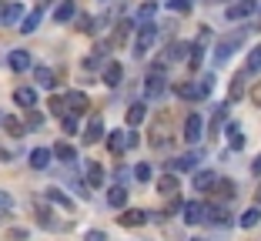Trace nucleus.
<instances>
[{
    "instance_id": "obj_46",
    "label": "nucleus",
    "mask_w": 261,
    "mask_h": 241,
    "mask_svg": "<svg viewBox=\"0 0 261 241\" xmlns=\"http://www.w3.org/2000/svg\"><path fill=\"white\" fill-rule=\"evenodd\" d=\"M84 241H108V234L100 231V228H91V231L84 234Z\"/></svg>"
},
{
    "instance_id": "obj_50",
    "label": "nucleus",
    "mask_w": 261,
    "mask_h": 241,
    "mask_svg": "<svg viewBox=\"0 0 261 241\" xmlns=\"http://www.w3.org/2000/svg\"><path fill=\"white\" fill-rule=\"evenodd\" d=\"M154 14V4H144V7H141V17H144V20H147V17H151Z\"/></svg>"
},
{
    "instance_id": "obj_34",
    "label": "nucleus",
    "mask_w": 261,
    "mask_h": 241,
    "mask_svg": "<svg viewBox=\"0 0 261 241\" xmlns=\"http://www.w3.org/2000/svg\"><path fill=\"white\" fill-rule=\"evenodd\" d=\"M34 77H37L40 87H54L57 84V77H54V70H50V67H37V70H34Z\"/></svg>"
},
{
    "instance_id": "obj_26",
    "label": "nucleus",
    "mask_w": 261,
    "mask_h": 241,
    "mask_svg": "<svg viewBox=\"0 0 261 241\" xmlns=\"http://www.w3.org/2000/svg\"><path fill=\"white\" fill-rule=\"evenodd\" d=\"M0 124H4V131L10 134V138H23V131H27V127H23V121H17V117H0Z\"/></svg>"
},
{
    "instance_id": "obj_15",
    "label": "nucleus",
    "mask_w": 261,
    "mask_h": 241,
    "mask_svg": "<svg viewBox=\"0 0 261 241\" xmlns=\"http://www.w3.org/2000/svg\"><path fill=\"white\" fill-rule=\"evenodd\" d=\"M211 191L218 195V201H231V198L238 195V184H234V181H221V178H215ZM211 191H207V195H211Z\"/></svg>"
},
{
    "instance_id": "obj_24",
    "label": "nucleus",
    "mask_w": 261,
    "mask_h": 241,
    "mask_svg": "<svg viewBox=\"0 0 261 241\" xmlns=\"http://www.w3.org/2000/svg\"><path fill=\"white\" fill-rule=\"evenodd\" d=\"M50 157H54L50 148H34L31 151V168H34V171H44L47 164H50Z\"/></svg>"
},
{
    "instance_id": "obj_35",
    "label": "nucleus",
    "mask_w": 261,
    "mask_h": 241,
    "mask_svg": "<svg viewBox=\"0 0 261 241\" xmlns=\"http://www.w3.org/2000/svg\"><path fill=\"white\" fill-rule=\"evenodd\" d=\"M211 184H215V174L211 171H198L194 174V188H198V191H211Z\"/></svg>"
},
{
    "instance_id": "obj_20",
    "label": "nucleus",
    "mask_w": 261,
    "mask_h": 241,
    "mask_svg": "<svg viewBox=\"0 0 261 241\" xmlns=\"http://www.w3.org/2000/svg\"><path fill=\"white\" fill-rule=\"evenodd\" d=\"M100 138H104V121L94 114V117H91V124L84 127V144H97Z\"/></svg>"
},
{
    "instance_id": "obj_45",
    "label": "nucleus",
    "mask_w": 261,
    "mask_h": 241,
    "mask_svg": "<svg viewBox=\"0 0 261 241\" xmlns=\"http://www.w3.org/2000/svg\"><path fill=\"white\" fill-rule=\"evenodd\" d=\"M248 97H251L254 108H261V81H254V87H251V94H248Z\"/></svg>"
},
{
    "instance_id": "obj_44",
    "label": "nucleus",
    "mask_w": 261,
    "mask_h": 241,
    "mask_svg": "<svg viewBox=\"0 0 261 241\" xmlns=\"http://www.w3.org/2000/svg\"><path fill=\"white\" fill-rule=\"evenodd\" d=\"M50 111H54L57 117H64V114H67V108H64V97H50Z\"/></svg>"
},
{
    "instance_id": "obj_49",
    "label": "nucleus",
    "mask_w": 261,
    "mask_h": 241,
    "mask_svg": "<svg viewBox=\"0 0 261 241\" xmlns=\"http://www.w3.org/2000/svg\"><path fill=\"white\" fill-rule=\"evenodd\" d=\"M10 204H14V198H10V195H7V191H0V208L7 211V208H10Z\"/></svg>"
},
{
    "instance_id": "obj_47",
    "label": "nucleus",
    "mask_w": 261,
    "mask_h": 241,
    "mask_svg": "<svg viewBox=\"0 0 261 241\" xmlns=\"http://www.w3.org/2000/svg\"><path fill=\"white\" fill-rule=\"evenodd\" d=\"M7 241H27V231H23V228H10V231H7Z\"/></svg>"
},
{
    "instance_id": "obj_23",
    "label": "nucleus",
    "mask_w": 261,
    "mask_h": 241,
    "mask_svg": "<svg viewBox=\"0 0 261 241\" xmlns=\"http://www.w3.org/2000/svg\"><path fill=\"white\" fill-rule=\"evenodd\" d=\"M108 204L111 208H124V204H127V188H124L121 181H117L114 188H108Z\"/></svg>"
},
{
    "instance_id": "obj_5",
    "label": "nucleus",
    "mask_w": 261,
    "mask_h": 241,
    "mask_svg": "<svg viewBox=\"0 0 261 241\" xmlns=\"http://www.w3.org/2000/svg\"><path fill=\"white\" fill-rule=\"evenodd\" d=\"M154 40H158V27H154V23H144V27H138V37H134V54L144 57L147 50L154 47Z\"/></svg>"
},
{
    "instance_id": "obj_38",
    "label": "nucleus",
    "mask_w": 261,
    "mask_h": 241,
    "mask_svg": "<svg viewBox=\"0 0 261 241\" xmlns=\"http://www.w3.org/2000/svg\"><path fill=\"white\" fill-rule=\"evenodd\" d=\"M77 31H84V34H94V20L87 14H81L77 17Z\"/></svg>"
},
{
    "instance_id": "obj_11",
    "label": "nucleus",
    "mask_w": 261,
    "mask_h": 241,
    "mask_svg": "<svg viewBox=\"0 0 261 241\" xmlns=\"http://www.w3.org/2000/svg\"><path fill=\"white\" fill-rule=\"evenodd\" d=\"M117 225H124V228H141V225H147V211L127 208V211H121V215H117Z\"/></svg>"
},
{
    "instance_id": "obj_18",
    "label": "nucleus",
    "mask_w": 261,
    "mask_h": 241,
    "mask_svg": "<svg viewBox=\"0 0 261 241\" xmlns=\"http://www.w3.org/2000/svg\"><path fill=\"white\" fill-rule=\"evenodd\" d=\"M50 154H54L57 161H64V164H74L77 161V148H74V144H67V141H57L54 148H50Z\"/></svg>"
},
{
    "instance_id": "obj_36",
    "label": "nucleus",
    "mask_w": 261,
    "mask_h": 241,
    "mask_svg": "<svg viewBox=\"0 0 261 241\" xmlns=\"http://www.w3.org/2000/svg\"><path fill=\"white\" fill-rule=\"evenodd\" d=\"M108 151H111V154H121V151H124V134L121 131L108 134Z\"/></svg>"
},
{
    "instance_id": "obj_16",
    "label": "nucleus",
    "mask_w": 261,
    "mask_h": 241,
    "mask_svg": "<svg viewBox=\"0 0 261 241\" xmlns=\"http://www.w3.org/2000/svg\"><path fill=\"white\" fill-rule=\"evenodd\" d=\"M44 198H47L50 204H57V208H64V211H74V198H70V195H64L61 188H47V191H44Z\"/></svg>"
},
{
    "instance_id": "obj_33",
    "label": "nucleus",
    "mask_w": 261,
    "mask_h": 241,
    "mask_svg": "<svg viewBox=\"0 0 261 241\" xmlns=\"http://www.w3.org/2000/svg\"><path fill=\"white\" fill-rule=\"evenodd\" d=\"M158 191H161V195H177V178H174V171H168L161 181H158Z\"/></svg>"
},
{
    "instance_id": "obj_52",
    "label": "nucleus",
    "mask_w": 261,
    "mask_h": 241,
    "mask_svg": "<svg viewBox=\"0 0 261 241\" xmlns=\"http://www.w3.org/2000/svg\"><path fill=\"white\" fill-rule=\"evenodd\" d=\"M254 201H258V204H261V184H258V191H254Z\"/></svg>"
},
{
    "instance_id": "obj_55",
    "label": "nucleus",
    "mask_w": 261,
    "mask_h": 241,
    "mask_svg": "<svg viewBox=\"0 0 261 241\" xmlns=\"http://www.w3.org/2000/svg\"><path fill=\"white\" fill-rule=\"evenodd\" d=\"M194 241H201V238H194Z\"/></svg>"
},
{
    "instance_id": "obj_28",
    "label": "nucleus",
    "mask_w": 261,
    "mask_h": 241,
    "mask_svg": "<svg viewBox=\"0 0 261 241\" xmlns=\"http://www.w3.org/2000/svg\"><path fill=\"white\" fill-rule=\"evenodd\" d=\"M188 47H191V44H181V40H174V44L168 47V54L161 57V64H171V61H185V50H188Z\"/></svg>"
},
{
    "instance_id": "obj_48",
    "label": "nucleus",
    "mask_w": 261,
    "mask_h": 241,
    "mask_svg": "<svg viewBox=\"0 0 261 241\" xmlns=\"http://www.w3.org/2000/svg\"><path fill=\"white\" fill-rule=\"evenodd\" d=\"M138 141H141V138H138V134H134V131H130L127 138H124V148H138Z\"/></svg>"
},
{
    "instance_id": "obj_31",
    "label": "nucleus",
    "mask_w": 261,
    "mask_h": 241,
    "mask_svg": "<svg viewBox=\"0 0 261 241\" xmlns=\"http://www.w3.org/2000/svg\"><path fill=\"white\" fill-rule=\"evenodd\" d=\"M194 164H198V154H181L171 161V171H194Z\"/></svg>"
},
{
    "instance_id": "obj_53",
    "label": "nucleus",
    "mask_w": 261,
    "mask_h": 241,
    "mask_svg": "<svg viewBox=\"0 0 261 241\" xmlns=\"http://www.w3.org/2000/svg\"><path fill=\"white\" fill-rule=\"evenodd\" d=\"M207 4H221V0H207Z\"/></svg>"
},
{
    "instance_id": "obj_41",
    "label": "nucleus",
    "mask_w": 261,
    "mask_h": 241,
    "mask_svg": "<svg viewBox=\"0 0 261 241\" xmlns=\"http://www.w3.org/2000/svg\"><path fill=\"white\" fill-rule=\"evenodd\" d=\"M61 124H64V134H74V131H77V117H74V114H64Z\"/></svg>"
},
{
    "instance_id": "obj_51",
    "label": "nucleus",
    "mask_w": 261,
    "mask_h": 241,
    "mask_svg": "<svg viewBox=\"0 0 261 241\" xmlns=\"http://www.w3.org/2000/svg\"><path fill=\"white\" fill-rule=\"evenodd\" d=\"M251 174H261V154H258V157L251 161Z\"/></svg>"
},
{
    "instance_id": "obj_13",
    "label": "nucleus",
    "mask_w": 261,
    "mask_h": 241,
    "mask_svg": "<svg viewBox=\"0 0 261 241\" xmlns=\"http://www.w3.org/2000/svg\"><path fill=\"white\" fill-rule=\"evenodd\" d=\"M34 215H37V225L40 228H47V231H57V228H61V221L54 218V215H50V208H47V204H34Z\"/></svg>"
},
{
    "instance_id": "obj_40",
    "label": "nucleus",
    "mask_w": 261,
    "mask_h": 241,
    "mask_svg": "<svg viewBox=\"0 0 261 241\" xmlns=\"http://www.w3.org/2000/svg\"><path fill=\"white\" fill-rule=\"evenodd\" d=\"M224 117H228V104H221V108L215 111V121H211V127H215V131H218V127L224 124Z\"/></svg>"
},
{
    "instance_id": "obj_8",
    "label": "nucleus",
    "mask_w": 261,
    "mask_h": 241,
    "mask_svg": "<svg viewBox=\"0 0 261 241\" xmlns=\"http://www.w3.org/2000/svg\"><path fill=\"white\" fill-rule=\"evenodd\" d=\"M204 218L215 221V225H231V211L224 201H211V204H204Z\"/></svg>"
},
{
    "instance_id": "obj_21",
    "label": "nucleus",
    "mask_w": 261,
    "mask_h": 241,
    "mask_svg": "<svg viewBox=\"0 0 261 241\" xmlns=\"http://www.w3.org/2000/svg\"><path fill=\"white\" fill-rule=\"evenodd\" d=\"M74 17H77V4L74 0H61V4L54 7V20L57 23H67V20H74Z\"/></svg>"
},
{
    "instance_id": "obj_25",
    "label": "nucleus",
    "mask_w": 261,
    "mask_h": 241,
    "mask_svg": "<svg viewBox=\"0 0 261 241\" xmlns=\"http://www.w3.org/2000/svg\"><path fill=\"white\" fill-rule=\"evenodd\" d=\"M20 17H23V7L17 4V0H14V4H7V7L0 10V23H17Z\"/></svg>"
},
{
    "instance_id": "obj_3",
    "label": "nucleus",
    "mask_w": 261,
    "mask_h": 241,
    "mask_svg": "<svg viewBox=\"0 0 261 241\" xmlns=\"http://www.w3.org/2000/svg\"><path fill=\"white\" fill-rule=\"evenodd\" d=\"M168 141H171V114L161 111V114L154 117V124L147 127V144L151 148H164Z\"/></svg>"
},
{
    "instance_id": "obj_9",
    "label": "nucleus",
    "mask_w": 261,
    "mask_h": 241,
    "mask_svg": "<svg viewBox=\"0 0 261 241\" xmlns=\"http://www.w3.org/2000/svg\"><path fill=\"white\" fill-rule=\"evenodd\" d=\"M201 134H204V117H201V114H188V121H185V141H188V144H198Z\"/></svg>"
},
{
    "instance_id": "obj_29",
    "label": "nucleus",
    "mask_w": 261,
    "mask_h": 241,
    "mask_svg": "<svg viewBox=\"0 0 261 241\" xmlns=\"http://www.w3.org/2000/svg\"><path fill=\"white\" fill-rule=\"evenodd\" d=\"M104 184V168H100L97 161L87 164V188H100Z\"/></svg>"
},
{
    "instance_id": "obj_19",
    "label": "nucleus",
    "mask_w": 261,
    "mask_h": 241,
    "mask_svg": "<svg viewBox=\"0 0 261 241\" xmlns=\"http://www.w3.org/2000/svg\"><path fill=\"white\" fill-rule=\"evenodd\" d=\"M44 7H47V4H40V7H37V10H31L27 17H20V27H17V31H20V34H34V31H37L40 17H44Z\"/></svg>"
},
{
    "instance_id": "obj_12",
    "label": "nucleus",
    "mask_w": 261,
    "mask_h": 241,
    "mask_svg": "<svg viewBox=\"0 0 261 241\" xmlns=\"http://www.w3.org/2000/svg\"><path fill=\"white\" fill-rule=\"evenodd\" d=\"M100 81L108 87H117L124 81V67H121V61H108L104 64V70H100Z\"/></svg>"
},
{
    "instance_id": "obj_17",
    "label": "nucleus",
    "mask_w": 261,
    "mask_h": 241,
    "mask_svg": "<svg viewBox=\"0 0 261 241\" xmlns=\"http://www.w3.org/2000/svg\"><path fill=\"white\" fill-rule=\"evenodd\" d=\"M7 64H10V70H17V74H23V70H31V64H34V57L27 54V50H10V57H7Z\"/></svg>"
},
{
    "instance_id": "obj_6",
    "label": "nucleus",
    "mask_w": 261,
    "mask_h": 241,
    "mask_svg": "<svg viewBox=\"0 0 261 241\" xmlns=\"http://www.w3.org/2000/svg\"><path fill=\"white\" fill-rule=\"evenodd\" d=\"M64 108H67L74 117H81V114H87L91 101H87V94H84V91H67V94H64Z\"/></svg>"
},
{
    "instance_id": "obj_54",
    "label": "nucleus",
    "mask_w": 261,
    "mask_h": 241,
    "mask_svg": "<svg viewBox=\"0 0 261 241\" xmlns=\"http://www.w3.org/2000/svg\"><path fill=\"white\" fill-rule=\"evenodd\" d=\"M0 221H4V215H0Z\"/></svg>"
},
{
    "instance_id": "obj_1",
    "label": "nucleus",
    "mask_w": 261,
    "mask_h": 241,
    "mask_svg": "<svg viewBox=\"0 0 261 241\" xmlns=\"http://www.w3.org/2000/svg\"><path fill=\"white\" fill-rule=\"evenodd\" d=\"M211 87H215V77H201V81H185V84H177L174 94L181 97V101H201V97L211 94Z\"/></svg>"
},
{
    "instance_id": "obj_7",
    "label": "nucleus",
    "mask_w": 261,
    "mask_h": 241,
    "mask_svg": "<svg viewBox=\"0 0 261 241\" xmlns=\"http://www.w3.org/2000/svg\"><path fill=\"white\" fill-rule=\"evenodd\" d=\"M254 10H258V0H234V4H228L224 17H228V20H245V17H251Z\"/></svg>"
},
{
    "instance_id": "obj_22",
    "label": "nucleus",
    "mask_w": 261,
    "mask_h": 241,
    "mask_svg": "<svg viewBox=\"0 0 261 241\" xmlns=\"http://www.w3.org/2000/svg\"><path fill=\"white\" fill-rule=\"evenodd\" d=\"M14 104L17 108H34V104H37V91H34V87H17L14 91Z\"/></svg>"
},
{
    "instance_id": "obj_14",
    "label": "nucleus",
    "mask_w": 261,
    "mask_h": 241,
    "mask_svg": "<svg viewBox=\"0 0 261 241\" xmlns=\"http://www.w3.org/2000/svg\"><path fill=\"white\" fill-rule=\"evenodd\" d=\"M181 215H185L188 225H201V221H204V204L201 201H185L181 204Z\"/></svg>"
},
{
    "instance_id": "obj_37",
    "label": "nucleus",
    "mask_w": 261,
    "mask_h": 241,
    "mask_svg": "<svg viewBox=\"0 0 261 241\" xmlns=\"http://www.w3.org/2000/svg\"><path fill=\"white\" fill-rule=\"evenodd\" d=\"M248 74H258V70H261V44L258 47H254V50H251V54H248Z\"/></svg>"
},
{
    "instance_id": "obj_43",
    "label": "nucleus",
    "mask_w": 261,
    "mask_h": 241,
    "mask_svg": "<svg viewBox=\"0 0 261 241\" xmlns=\"http://www.w3.org/2000/svg\"><path fill=\"white\" fill-rule=\"evenodd\" d=\"M134 178L138 181H151V164H138V168H134Z\"/></svg>"
},
{
    "instance_id": "obj_42",
    "label": "nucleus",
    "mask_w": 261,
    "mask_h": 241,
    "mask_svg": "<svg viewBox=\"0 0 261 241\" xmlns=\"http://www.w3.org/2000/svg\"><path fill=\"white\" fill-rule=\"evenodd\" d=\"M168 7L177 10V14H188L191 10V0H168Z\"/></svg>"
},
{
    "instance_id": "obj_10",
    "label": "nucleus",
    "mask_w": 261,
    "mask_h": 241,
    "mask_svg": "<svg viewBox=\"0 0 261 241\" xmlns=\"http://www.w3.org/2000/svg\"><path fill=\"white\" fill-rule=\"evenodd\" d=\"M245 94H248V70H238V74L231 77V87H228V104L241 101Z\"/></svg>"
},
{
    "instance_id": "obj_27",
    "label": "nucleus",
    "mask_w": 261,
    "mask_h": 241,
    "mask_svg": "<svg viewBox=\"0 0 261 241\" xmlns=\"http://www.w3.org/2000/svg\"><path fill=\"white\" fill-rule=\"evenodd\" d=\"M144 117H147V108H144V104H130V108H127V124L130 127H138V124H144Z\"/></svg>"
},
{
    "instance_id": "obj_39",
    "label": "nucleus",
    "mask_w": 261,
    "mask_h": 241,
    "mask_svg": "<svg viewBox=\"0 0 261 241\" xmlns=\"http://www.w3.org/2000/svg\"><path fill=\"white\" fill-rule=\"evenodd\" d=\"M27 111H31V114H27V124H23V127H40V124H44V114H37L34 108H27Z\"/></svg>"
},
{
    "instance_id": "obj_30",
    "label": "nucleus",
    "mask_w": 261,
    "mask_h": 241,
    "mask_svg": "<svg viewBox=\"0 0 261 241\" xmlns=\"http://www.w3.org/2000/svg\"><path fill=\"white\" fill-rule=\"evenodd\" d=\"M258 221H261V204H251V208H248L245 215L238 218V225H241V228H254Z\"/></svg>"
},
{
    "instance_id": "obj_4",
    "label": "nucleus",
    "mask_w": 261,
    "mask_h": 241,
    "mask_svg": "<svg viewBox=\"0 0 261 241\" xmlns=\"http://www.w3.org/2000/svg\"><path fill=\"white\" fill-rule=\"evenodd\" d=\"M241 40H245V31H238V34H231V37H224L221 44H218V50H215V64H228L231 57H234V50L241 47Z\"/></svg>"
},
{
    "instance_id": "obj_32",
    "label": "nucleus",
    "mask_w": 261,
    "mask_h": 241,
    "mask_svg": "<svg viewBox=\"0 0 261 241\" xmlns=\"http://www.w3.org/2000/svg\"><path fill=\"white\" fill-rule=\"evenodd\" d=\"M228 144H231V151H241L245 148V138H241V124H228Z\"/></svg>"
},
{
    "instance_id": "obj_2",
    "label": "nucleus",
    "mask_w": 261,
    "mask_h": 241,
    "mask_svg": "<svg viewBox=\"0 0 261 241\" xmlns=\"http://www.w3.org/2000/svg\"><path fill=\"white\" fill-rule=\"evenodd\" d=\"M164 91H168V64H161V61H158V64H154L151 70H147L144 94H147V97L154 101V97H161Z\"/></svg>"
}]
</instances>
